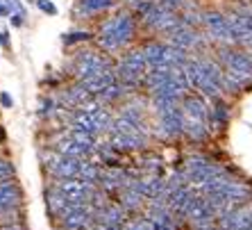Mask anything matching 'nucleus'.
<instances>
[{
    "mask_svg": "<svg viewBox=\"0 0 252 230\" xmlns=\"http://www.w3.org/2000/svg\"><path fill=\"white\" fill-rule=\"evenodd\" d=\"M220 59L225 64V91H239L252 82V55L236 53V50H223Z\"/></svg>",
    "mask_w": 252,
    "mask_h": 230,
    "instance_id": "obj_1",
    "label": "nucleus"
},
{
    "mask_svg": "<svg viewBox=\"0 0 252 230\" xmlns=\"http://www.w3.org/2000/svg\"><path fill=\"white\" fill-rule=\"evenodd\" d=\"M134 37V21L129 14H118V16L107 18L105 23L100 25L98 41L105 50H118L125 43L132 41Z\"/></svg>",
    "mask_w": 252,
    "mask_h": 230,
    "instance_id": "obj_2",
    "label": "nucleus"
},
{
    "mask_svg": "<svg viewBox=\"0 0 252 230\" xmlns=\"http://www.w3.org/2000/svg\"><path fill=\"white\" fill-rule=\"evenodd\" d=\"M146 73H148V59H146V55H143V48L127 53L123 59H121V64L116 66L118 80L129 89L136 87V84L146 77Z\"/></svg>",
    "mask_w": 252,
    "mask_h": 230,
    "instance_id": "obj_3",
    "label": "nucleus"
},
{
    "mask_svg": "<svg viewBox=\"0 0 252 230\" xmlns=\"http://www.w3.org/2000/svg\"><path fill=\"white\" fill-rule=\"evenodd\" d=\"M73 128H80V130H87V132L98 135L100 130L112 128V116L100 105H87V107H82V110H77Z\"/></svg>",
    "mask_w": 252,
    "mask_h": 230,
    "instance_id": "obj_4",
    "label": "nucleus"
},
{
    "mask_svg": "<svg viewBox=\"0 0 252 230\" xmlns=\"http://www.w3.org/2000/svg\"><path fill=\"white\" fill-rule=\"evenodd\" d=\"M105 71H112V64L105 55H98L94 50H87V53H80L75 59V76L80 80H89V77H95Z\"/></svg>",
    "mask_w": 252,
    "mask_h": 230,
    "instance_id": "obj_5",
    "label": "nucleus"
},
{
    "mask_svg": "<svg viewBox=\"0 0 252 230\" xmlns=\"http://www.w3.org/2000/svg\"><path fill=\"white\" fill-rule=\"evenodd\" d=\"M82 157H73V155L66 153H53L50 159H48V169L55 173L57 178H80V171H82Z\"/></svg>",
    "mask_w": 252,
    "mask_h": 230,
    "instance_id": "obj_6",
    "label": "nucleus"
},
{
    "mask_svg": "<svg viewBox=\"0 0 252 230\" xmlns=\"http://www.w3.org/2000/svg\"><path fill=\"white\" fill-rule=\"evenodd\" d=\"M202 23H205L207 32L211 35V39H216L220 43H234L227 16H223V14H218V12H207V14H202Z\"/></svg>",
    "mask_w": 252,
    "mask_h": 230,
    "instance_id": "obj_7",
    "label": "nucleus"
},
{
    "mask_svg": "<svg viewBox=\"0 0 252 230\" xmlns=\"http://www.w3.org/2000/svg\"><path fill=\"white\" fill-rule=\"evenodd\" d=\"M55 189L59 194L68 196V198H84V201H89L94 194V185L82 180V178H59Z\"/></svg>",
    "mask_w": 252,
    "mask_h": 230,
    "instance_id": "obj_8",
    "label": "nucleus"
},
{
    "mask_svg": "<svg viewBox=\"0 0 252 230\" xmlns=\"http://www.w3.org/2000/svg\"><path fill=\"white\" fill-rule=\"evenodd\" d=\"M218 224L223 230H241V228H248L252 226V205H239L229 212L220 214Z\"/></svg>",
    "mask_w": 252,
    "mask_h": 230,
    "instance_id": "obj_9",
    "label": "nucleus"
},
{
    "mask_svg": "<svg viewBox=\"0 0 252 230\" xmlns=\"http://www.w3.org/2000/svg\"><path fill=\"white\" fill-rule=\"evenodd\" d=\"M91 217H94V210L87 205H80L75 210H70V212H64L59 217L62 221V228H68V230H84L89 224H91Z\"/></svg>",
    "mask_w": 252,
    "mask_h": 230,
    "instance_id": "obj_10",
    "label": "nucleus"
},
{
    "mask_svg": "<svg viewBox=\"0 0 252 230\" xmlns=\"http://www.w3.org/2000/svg\"><path fill=\"white\" fill-rule=\"evenodd\" d=\"M161 116V128H164L166 137H175L180 132H184V123H187V116H184V110L180 105L170 107L168 112L159 114Z\"/></svg>",
    "mask_w": 252,
    "mask_h": 230,
    "instance_id": "obj_11",
    "label": "nucleus"
},
{
    "mask_svg": "<svg viewBox=\"0 0 252 230\" xmlns=\"http://www.w3.org/2000/svg\"><path fill=\"white\" fill-rule=\"evenodd\" d=\"M168 41L173 43V46H177V48H184V50H191V48H195V46H200V39L198 37V32H195L191 25H187V23H182L180 28H175L173 32H168Z\"/></svg>",
    "mask_w": 252,
    "mask_h": 230,
    "instance_id": "obj_12",
    "label": "nucleus"
},
{
    "mask_svg": "<svg viewBox=\"0 0 252 230\" xmlns=\"http://www.w3.org/2000/svg\"><path fill=\"white\" fill-rule=\"evenodd\" d=\"M21 198H23V194H21V189H18V185L14 183L12 178L5 180V183H0V212L18 207Z\"/></svg>",
    "mask_w": 252,
    "mask_h": 230,
    "instance_id": "obj_13",
    "label": "nucleus"
},
{
    "mask_svg": "<svg viewBox=\"0 0 252 230\" xmlns=\"http://www.w3.org/2000/svg\"><path fill=\"white\" fill-rule=\"evenodd\" d=\"M182 110H184V116L193 118V121H205L207 123V118H209V110H207V105L198 96H187L182 101Z\"/></svg>",
    "mask_w": 252,
    "mask_h": 230,
    "instance_id": "obj_14",
    "label": "nucleus"
},
{
    "mask_svg": "<svg viewBox=\"0 0 252 230\" xmlns=\"http://www.w3.org/2000/svg\"><path fill=\"white\" fill-rule=\"evenodd\" d=\"M112 144L116 148H123V151H134L146 144L143 135H125V132H112Z\"/></svg>",
    "mask_w": 252,
    "mask_h": 230,
    "instance_id": "obj_15",
    "label": "nucleus"
},
{
    "mask_svg": "<svg viewBox=\"0 0 252 230\" xmlns=\"http://www.w3.org/2000/svg\"><path fill=\"white\" fill-rule=\"evenodd\" d=\"M116 0H77V14H84V16H89V14H98L102 12V9H109V7L114 5Z\"/></svg>",
    "mask_w": 252,
    "mask_h": 230,
    "instance_id": "obj_16",
    "label": "nucleus"
},
{
    "mask_svg": "<svg viewBox=\"0 0 252 230\" xmlns=\"http://www.w3.org/2000/svg\"><path fill=\"white\" fill-rule=\"evenodd\" d=\"M125 89H127V87H125L123 82H118V80H116V82H112L109 87L102 89L95 98H98L100 103H112V101H116V98H121V96L125 94Z\"/></svg>",
    "mask_w": 252,
    "mask_h": 230,
    "instance_id": "obj_17",
    "label": "nucleus"
},
{
    "mask_svg": "<svg viewBox=\"0 0 252 230\" xmlns=\"http://www.w3.org/2000/svg\"><path fill=\"white\" fill-rule=\"evenodd\" d=\"M184 132H187L191 139L200 142V139H205V137H207V123H205V121H193V118H187V123H184Z\"/></svg>",
    "mask_w": 252,
    "mask_h": 230,
    "instance_id": "obj_18",
    "label": "nucleus"
},
{
    "mask_svg": "<svg viewBox=\"0 0 252 230\" xmlns=\"http://www.w3.org/2000/svg\"><path fill=\"white\" fill-rule=\"evenodd\" d=\"M141 198L143 196L136 192V189H132V187H125V192H123V198H121V205L125 207V210H136V207H141Z\"/></svg>",
    "mask_w": 252,
    "mask_h": 230,
    "instance_id": "obj_19",
    "label": "nucleus"
},
{
    "mask_svg": "<svg viewBox=\"0 0 252 230\" xmlns=\"http://www.w3.org/2000/svg\"><path fill=\"white\" fill-rule=\"evenodd\" d=\"M100 176H102V171H100L98 166L91 164V162H84L82 171H80V178H82V180H87V183L95 185V183H100Z\"/></svg>",
    "mask_w": 252,
    "mask_h": 230,
    "instance_id": "obj_20",
    "label": "nucleus"
},
{
    "mask_svg": "<svg viewBox=\"0 0 252 230\" xmlns=\"http://www.w3.org/2000/svg\"><path fill=\"white\" fill-rule=\"evenodd\" d=\"M234 12L239 14L241 18H243V23H246V25H248V30L252 32V5H239V7L234 9Z\"/></svg>",
    "mask_w": 252,
    "mask_h": 230,
    "instance_id": "obj_21",
    "label": "nucleus"
},
{
    "mask_svg": "<svg viewBox=\"0 0 252 230\" xmlns=\"http://www.w3.org/2000/svg\"><path fill=\"white\" fill-rule=\"evenodd\" d=\"M211 116H214V121H216L218 125H223L225 121H227V107H225L223 103H216V107L211 110Z\"/></svg>",
    "mask_w": 252,
    "mask_h": 230,
    "instance_id": "obj_22",
    "label": "nucleus"
},
{
    "mask_svg": "<svg viewBox=\"0 0 252 230\" xmlns=\"http://www.w3.org/2000/svg\"><path fill=\"white\" fill-rule=\"evenodd\" d=\"M14 176V166L7 162V159H0V183H5Z\"/></svg>",
    "mask_w": 252,
    "mask_h": 230,
    "instance_id": "obj_23",
    "label": "nucleus"
},
{
    "mask_svg": "<svg viewBox=\"0 0 252 230\" xmlns=\"http://www.w3.org/2000/svg\"><path fill=\"white\" fill-rule=\"evenodd\" d=\"M89 37H91L89 32H73V35H66V37H64V41H66V43H73V41H87Z\"/></svg>",
    "mask_w": 252,
    "mask_h": 230,
    "instance_id": "obj_24",
    "label": "nucleus"
},
{
    "mask_svg": "<svg viewBox=\"0 0 252 230\" xmlns=\"http://www.w3.org/2000/svg\"><path fill=\"white\" fill-rule=\"evenodd\" d=\"M36 5H39V9L46 14H57V7H55L50 0H36Z\"/></svg>",
    "mask_w": 252,
    "mask_h": 230,
    "instance_id": "obj_25",
    "label": "nucleus"
},
{
    "mask_svg": "<svg viewBox=\"0 0 252 230\" xmlns=\"http://www.w3.org/2000/svg\"><path fill=\"white\" fill-rule=\"evenodd\" d=\"M53 110H55V103L50 101V98H48V101L43 98V101H41V112H39V114H41V116H50V114H53Z\"/></svg>",
    "mask_w": 252,
    "mask_h": 230,
    "instance_id": "obj_26",
    "label": "nucleus"
},
{
    "mask_svg": "<svg viewBox=\"0 0 252 230\" xmlns=\"http://www.w3.org/2000/svg\"><path fill=\"white\" fill-rule=\"evenodd\" d=\"M159 2H161L164 7H168V9H173V12H175V9L184 7V2H187V0H159Z\"/></svg>",
    "mask_w": 252,
    "mask_h": 230,
    "instance_id": "obj_27",
    "label": "nucleus"
},
{
    "mask_svg": "<svg viewBox=\"0 0 252 230\" xmlns=\"http://www.w3.org/2000/svg\"><path fill=\"white\" fill-rule=\"evenodd\" d=\"M0 103H2V105H5V107H12V105H14L12 96H9V94H5V91L0 94Z\"/></svg>",
    "mask_w": 252,
    "mask_h": 230,
    "instance_id": "obj_28",
    "label": "nucleus"
},
{
    "mask_svg": "<svg viewBox=\"0 0 252 230\" xmlns=\"http://www.w3.org/2000/svg\"><path fill=\"white\" fill-rule=\"evenodd\" d=\"M0 230H23V228H21V226H18V221H16V224H7V226H2Z\"/></svg>",
    "mask_w": 252,
    "mask_h": 230,
    "instance_id": "obj_29",
    "label": "nucleus"
},
{
    "mask_svg": "<svg viewBox=\"0 0 252 230\" xmlns=\"http://www.w3.org/2000/svg\"><path fill=\"white\" fill-rule=\"evenodd\" d=\"M5 32H0V46H7V39H5Z\"/></svg>",
    "mask_w": 252,
    "mask_h": 230,
    "instance_id": "obj_30",
    "label": "nucleus"
},
{
    "mask_svg": "<svg viewBox=\"0 0 252 230\" xmlns=\"http://www.w3.org/2000/svg\"><path fill=\"white\" fill-rule=\"evenodd\" d=\"M198 230H216V228H211V226H205V228H198Z\"/></svg>",
    "mask_w": 252,
    "mask_h": 230,
    "instance_id": "obj_31",
    "label": "nucleus"
}]
</instances>
